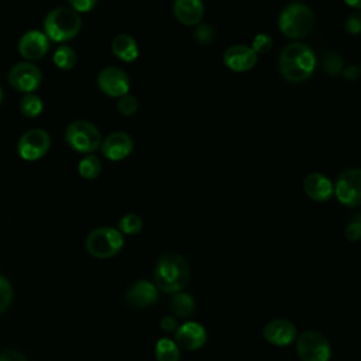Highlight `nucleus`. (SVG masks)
Wrapping results in <instances>:
<instances>
[{
	"label": "nucleus",
	"instance_id": "39",
	"mask_svg": "<svg viewBox=\"0 0 361 361\" xmlns=\"http://www.w3.org/2000/svg\"><path fill=\"white\" fill-rule=\"evenodd\" d=\"M1 100H3V89L0 86V103H1Z\"/></svg>",
	"mask_w": 361,
	"mask_h": 361
},
{
	"label": "nucleus",
	"instance_id": "3",
	"mask_svg": "<svg viewBox=\"0 0 361 361\" xmlns=\"http://www.w3.org/2000/svg\"><path fill=\"white\" fill-rule=\"evenodd\" d=\"M82 27L80 16L69 6H59L48 11L44 18V34L55 42L75 38Z\"/></svg>",
	"mask_w": 361,
	"mask_h": 361
},
{
	"label": "nucleus",
	"instance_id": "26",
	"mask_svg": "<svg viewBox=\"0 0 361 361\" xmlns=\"http://www.w3.org/2000/svg\"><path fill=\"white\" fill-rule=\"evenodd\" d=\"M142 228V220L138 214L135 213H127L124 214L120 220H118V231L121 234H128V235H133V234H137L140 233Z\"/></svg>",
	"mask_w": 361,
	"mask_h": 361
},
{
	"label": "nucleus",
	"instance_id": "14",
	"mask_svg": "<svg viewBox=\"0 0 361 361\" xmlns=\"http://www.w3.org/2000/svg\"><path fill=\"white\" fill-rule=\"evenodd\" d=\"M179 348L195 351L202 348L207 341L206 329L197 322H185L175 330V340Z\"/></svg>",
	"mask_w": 361,
	"mask_h": 361
},
{
	"label": "nucleus",
	"instance_id": "27",
	"mask_svg": "<svg viewBox=\"0 0 361 361\" xmlns=\"http://www.w3.org/2000/svg\"><path fill=\"white\" fill-rule=\"evenodd\" d=\"M344 68V62L340 54L334 52V51H329L324 58H323V71L324 73L330 75V76H336L338 75Z\"/></svg>",
	"mask_w": 361,
	"mask_h": 361
},
{
	"label": "nucleus",
	"instance_id": "10",
	"mask_svg": "<svg viewBox=\"0 0 361 361\" xmlns=\"http://www.w3.org/2000/svg\"><path fill=\"white\" fill-rule=\"evenodd\" d=\"M7 79L16 90L23 93H32L42 82V72L32 62L21 61L8 69Z\"/></svg>",
	"mask_w": 361,
	"mask_h": 361
},
{
	"label": "nucleus",
	"instance_id": "35",
	"mask_svg": "<svg viewBox=\"0 0 361 361\" xmlns=\"http://www.w3.org/2000/svg\"><path fill=\"white\" fill-rule=\"evenodd\" d=\"M0 361H28V360L20 351L4 350L0 353Z\"/></svg>",
	"mask_w": 361,
	"mask_h": 361
},
{
	"label": "nucleus",
	"instance_id": "2",
	"mask_svg": "<svg viewBox=\"0 0 361 361\" xmlns=\"http://www.w3.org/2000/svg\"><path fill=\"white\" fill-rule=\"evenodd\" d=\"M190 268L186 259L176 252L162 254L154 269V285L166 293H178L188 285Z\"/></svg>",
	"mask_w": 361,
	"mask_h": 361
},
{
	"label": "nucleus",
	"instance_id": "32",
	"mask_svg": "<svg viewBox=\"0 0 361 361\" xmlns=\"http://www.w3.org/2000/svg\"><path fill=\"white\" fill-rule=\"evenodd\" d=\"M344 234H345V238L348 241H358L360 240V237H361V217H360V213H357L354 216V219L350 220V223L345 226Z\"/></svg>",
	"mask_w": 361,
	"mask_h": 361
},
{
	"label": "nucleus",
	"instance_id": "23",
	"mask_svg": "<svg viewBox=\"0 0 361 361\" xmlns=\"http://www.w3.org/2000/svg\"><path fill=\"white\" fill-rule=\"evenodd\" d=\"M78 172L85 179H96L102 172V161L93 154L85 155L78 164Z\"/></svg>",
	"mask_w": 361,
	"mask_h": 361
},
{
	"label": "nucleus",
	"instance_id": "19",
	"mask_svg": "<svg viewBox=\"0 0 361 361\" xmlns=\"http://www.w3.org/2000/svg\"><path fill=\"white\" fill-rule=\"evenodd\" d=\"M175 18L186 27L200 24L204 16V4L200 0H176L172 6Z\"/></svg>",
	"mask_w": 361,
	"mask_h": 361
},
{
	"label": "nucleus",
	"instance_id": "33",
	"mask_svg": "<svg viewBox=\"0 0 361 361\" xmlns=\"http://www.w3.org/2000/svg\"><path fill=\"white\" fill-rule=\"evenodd\" d=\"M96 0H71L69 7L79 13H89L96 7Z\"/></svg>",
	"mask_w": 361,
	"mask_h": 361
},
{
	"label": "nucleus",
	"instance_id": "7",
	"mask_svg": "<svg viewBox=\"0 0 361 361\" xmlns=\"http://www.w3.org/2000/svg\"><path fill=\"white\" fill-rule=\"evenodd\" d=\"M296 353L300 361H330L331 345L326 336L316 330H306L296 337Z\"/></svg>",
	"mask_w": 361,
	"mask_h": 361
},
{
	"label": "nucleus",
	"instance_id": "5",
	"mask_svg": "<svg viewBox=\"0 0 361 361\" xmlns=\"http://www.w3.org/2000/svg\"><path fill=\"white\" fill-rule=\"evenodd\" d=\"M85 247L92 257L107 259L117 255L123 250L124 237L117 228L99 227L87 234Z\"/></svg>",
	"mask_w": 361,
	"mask_h": 361
},
{
	"label": "nucleus",
	"instance_id": "12",
	"mask_svg": "<svg viewBox=\"0 0 361 361\" xmlns=\"http://www.w3.org/2000/svg\"><path fill=\"white\" fill-rule=\"evenodd\" d=\"M264 338L275 347H288L296 337V326L288 319H274L268 322L262 330Z\"/></svg>",
	"mask_w": 361,
	"mask_h": 361
},
{
	"label": "nucleus",
	"instance_id": "20",
	"mask_svg": "<svg viewBox=\"0 0 361 361\" xmlns=\"http://www.w3.org/2000/svg\"><path fill=\"white\" fill-rule=\"evenodd\" d=\"M113 54L123 62H134L138 58V44L128 34H117L111 41Z\"/></svg>",
	"mask_w": 361,
	"mask_h": 361
},
{
	"label": "nucleus",
	"instance_id": "9",
	"mask_svg": "<svg viewBox=\"0 0 361 361\" xmlns=\"http://www.w3.org/2000/svg\"><path fill=\"white\" fill-rule=\"evenodd\" d=\"M51 147V135L44 128H30L20 137L17 151L25 161H37L42 158Z\"/></svg>",
	"mask_w": 361,
	"mask_h": 361
},
{
	"label": "nucleus",
	"instance_id": "34",
	"mask_svg": "<svg viewBox=\"0 0 361 361\" xmlns=\"http://www.w3.org/2000/svg\"><path fill=\"white\" fill-rule=\"evenodd\" d=\"M344 27L348 32L357 35L360 34L361 31V17L358 13H354V14H350L347 18H345V23H344Z\"/></svg>",
	"mask_w": 361,
	"mask_h": 361
},
{
	"label": "nucleus",
	"instance_id": "36",
	"mask_svg": "<svg viewBox=\"0 0 361 361\" xmlns=\"http://www.w3.org/2000/svg\"><path fill=\"white\" fill-rule=\"evenodd\" d=\"M159 327L164 331H175L178 329V322L173 316H164L159 322Z\"/></svg>",
	"mask_w": 361,
	"mask_h": 361
},
{
	"label": "nucleus",
	"instance_id": "11",
	"mask_svg": "<svg viewBox=\"0 0 361 361\" xmlns=\"http://www.w3.org/2000/svg\"><path fill=\"white\" fill-rule=\"evenodd\" d=\"M97 86L106 96L120 99L121 96L128 94L130 78L123 69L117 66H107L99 72Z\"/></svg>",
	"mask_w": 361,
	"mask_h": 361
},
{
	"label": "nucleus",
	"instance_id": "29",
	"mask_svg": "<svg viewBox=\"0 0 361 361\" xmlns=\"http://www.w3.org/2000/svg\"><path fill=\"white\" fill-rule=\"evenodd\" d=\"M13 300V288L6 276L0 274V314L7 310Z\"/></svg>",
	"mask_w": 361,
	"mask_h": 361
},
{
	"label": "nucleus",
	"instance_id": "21",
	"mask_svg": "<svg viewBox=\"0 0 361 361\" xmlns=\"http://www.w3.org/2000/svg\"><path fill=\"white\" fill-rule=\"evenodd\" d=\"M196 303L192 295L186 292H178L173 293V296L169 300V309L171 312L178 317H189L195 312Z\"/></svg>",
	"mask_w": 361,
	"mask_h": 361
},
{
	"label": "nucleus",
	"instance_id": "1",
	"mask_svg": "<svg viewBox=\"0 0 361 361\" xmlns=\"http://www.w3.org/2000/svg\"><path fill=\"white\" fill-rule=\"evenodd\" d=\"M278 69L283 79L290 83L305 82L316 69V55L303 42L288 44L279 54Z\"/></svg>",
	"mask_w": 361,
	"mask_h": 361
},
{
	"label": "nucleus",
	"instance_id": "31",
	"mask_svg": "<svg viewBox=\"0 0 361 361\" xmlns=\"http://www.w3.org/2000/svg\"><path fill=\"white\" fill-rule=\"evenodd\" d=\"M272 37L267 32H259L254 37L252 44H251V49L258 55V54H267L271 48H272Z\"/></svg>",
	"mask_w": 361,
	"mask_h": 361
},
{
	"label": "nucleus",
	"instance_id": "25",
	"mask_svg": "<svg viewBox=\"0 0 361 361\" xmlns=\"http://www.w3.org/2000/svg\"><path fill=\"white\" fill-rule=\"evenodd\" d=\"M54 63L62 69V71H69L75 66L76 63V52L72 47L69 45H59L55 52H54Z\"/></svg>",
	"mask_w": 361,
	"mask_h": 361
},
{
	"label": "nucleus",
	"instance_id": "18",
	"mask_svg": "<svg viewBox=\"0 0 361 361\" xmlns=\"http://www.w3.org/2000/svg\"><path fill=\"white\" fill-rule=\"evenodd\" d=\"M303 190L314 202H327L333 196V183L326 175L312 172L303 179Z\"/></svg>",
	"mask_w": 361,
	"mask_h": 361
},
{
	"label": "nucleus",
	"instance_id": "28",
	"mask_svg": "<svg viewBox=\"0 0 361 361\" xmlns=\"http://www.w3.org/2000/svg\"><path fill=\"white\" fill-rule=\"evenodd\" d=\"M117 110L120 114L123 116H133L137 113L138 110V100L135 96L133 94H126V96H121L118 100H117Z\"/></svg>",
	"mask_w": 361,
	"mask_h": 361
},
{
	"label": "nucleus",
	"instance_id": "24",
	"mask_svg": "<svg viewBox=\"0 0 361 361\" xmlns=\"http://www.w3.org/2000/svg\"><path fill=\"white\" fill-rule=\"evenodd\" d=\"M20 111L27 117H37L44 109L42 99L35 93H25L18 103Z\"/></svg>",
	"mask_w": 361,
	"mask_h": 361
},
{
	"label": "nucleus",
	"instance_id": "8",
	"mask_svg": "<svg viewBox=\"0 0 361 361\" xmlns=\"http://www.w3.org/2000/svg\"><path fill=\"white\" fill-rule=\"evenodd\" d=\"M333 195L347 207H357L361 203V171L358 168L344 169L333 185Z\"/></svg>",
	"mask_w": 361,
	"mask_h": 361
},
{
	"label": "nucleus",
	"instance_id": "13",
	"mask_svg": "<svg viewBox=\"0 0 361 361\" xmlns=\"http://www.w3.org/2000/svg\"><path fill=\"white\" fill-rule=\"evenodd\" d=\"M257 61L258 55L244 44L230 45L223 54L224 65L233 72H248L257 65Z\"/></svg>",
	"mask_w": 361,
	"mask_h": 361
},
{
	"label": "nucleus",
	"instance_id": "16",
	"mask_svg": "<svg viewBox=\"0 0 361 361\" xmlns=\"http://www.w3.org/2000/svg\"><path fill=\"white\" fill-rule=\"evenodd\" d=\"M102 154L109 161H121L126 159L134 147L133 138L124 131H114L106 135L100 144Z\"/></svg>",
	"mask_w": 361,
	"mask_h": 361
},
{
	"label": "nucleus",
	"instance_id": "17",
	"mask_svg": "<svg viewBox=\"0 0 361 361\" xmlns=\"http://www.w3.org/2000/svg\"><path fill=\"white\" fill-rule=\"evenodd\" d=\"M126 300L135 309L148 307L158 300V289L152 282L138 279L127 289Z\"/></svg>",
	"mask_w": 361,
	"mask_h": 361
},
{
	"label": "nucleus",
	"instance_id": "30",
	"mask_svg": "<svg viewBox=\"0 0 361 361\" xmlns=\"http://www.w3.org/2000/svg\"><path fill=\"white\" fill-rule=\"evenodd\" d=\"M193 38H195V41H196L197 44H200V45H207V44H210V42L213 41V38H214V30H213L212 25L200 23V24L196 25V28H195V31H193Z\"/></svg>",
	"mask_w": 361,
	"mask_h": 361
},
{
	"label": "nucleus",
	"instance_id": "38",
	"mask_svg": "<svg viewBox=\"0 0 361 361\" xmlns=\"http://www.w3.org/2000/svg\"><path fill=\"white\" fill-rule=\"evenodd\" d=\"M348 6H354V7H357V8H360V1H345Z\"/></svg>",
	"mask_w": 361,
	"mask_h": 361
},
{
	"label": "nucleus",
	"instance_id": "37",
	"mask_svg": "<svg viewBox=\"0 0 361 361\" xmlns=\"http://www.w3.org/2000/svg\"><path fill=\"white\" fill-rule=\"evenodd\" d=\"M343 76L347 79V80H357L358 76H360V68L357 65H348L345 68H343Z\"/></svg>",
	"mask_w": 361,
	"mask_h": 361
},
{
	"label": "nucleus",
	"instance_id": "22",
	"mask_svg": "<svg viewBox=\"0 0 361 361\" xmlns=\"http://www.w3.org/2000/svg\"><path fill=\"white\" fill-rule=\"evenodd\" d=\"M155 358L157 361H179L180 348L173 340L162 337L155 344Z\"/></svg>",
	"mask_w": 361,
	"mask_h": 361
},
{
	"label": "nucleus",
	"instance_id": "6",
	"mask_svg": "<svg viewBox=\"0 0 361 361\" xmlns=\"http://www.w3.org/2000/svg\"><path fill=\"white\" fill-rule=\"evenodd\" d=\"M65 140L75 151L93 154L100 148L102 135L99 128L86 120H75L65 130Z\"/></svg>",
	"mask_w": 361,
	"mask_h": 361
},
{
	"label": "nucleus",
	"instance_id": "15",
	"mask_svg": "<svg viewBox=\"0 0 361 361\" xmlns=\"http://www.w3.org/2000/svg\"><path fill=\"white\" fill-rule=\"evenodd\" d=\"M18 52L25 59L34 61L42 58L49 49V39L39 30H28L18 39Z\"/></svg>",
	"mask_w": 361,
	"mask_h": 361
},
{
	"label": "nucleus",
	"instance_id": "4",
	"mask_svg": "<svg viewBox=\"0 0 361 361\" xmlns=\"http://www.w3.org/2000/svg\"><path fill=\"white\" fill-rule=\"evenodd\" d=\"M314 24V16L309 6L302 3L288 4L278 17L279 31L292 39L306 37Z\"/></svg>",
	"mask_w": 361,
	"mask_h": 361
}]
</instances>
